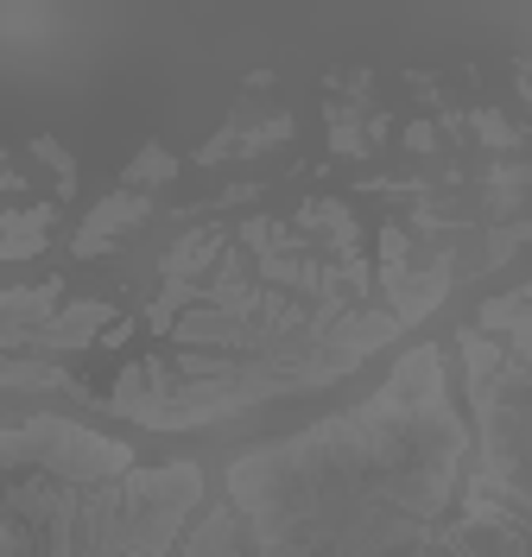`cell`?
Wrapping results in <instances>:
<instances>
[{
  "instance_id": "1",
  "label": "cell",
  "mask_w": 532,
  "mask_h": 557,
  "mask_svg": "<svg viewBox=\"0 0 532 557\" xmlns=\"http://www.w3.org/2000/svg\"><path fill=\"white\" fill-rule=\"evenodd\" d=\"M134 222H146V197L140 190H121V197H108L102 209H89V222H83V235H76V260H96V253H108V247L121 242V228H134Z\"/></svg>"
},
{
  "instance_id": "2",
  "label": "cell",
  "mask_w": 532,
  "mask_h": 557,
  "mask_svg": "<svg viewBox=\"0 0 532 557\" xmlns=\"http://www.w3.org/2000/svg\"><path fill=\"white\" fill-rule=\"evenodd\" d=\"M108 323V305H71L64 317H51V323H38V336L26 348H83L96 330Z\"/></svg>"
},
{
  "instance_id": "3",
  "label": "cell",
  "mask_w": 532,
  "mask_h": 557,
  "mask_svg": "<svg viewBox=\"0 0 532 557\" xmlns=\"http://www.w3.org/2000/svg\"><path fill=\"white\" fill-rule=\"evenodd\" d=\"M45 228H51V209H20V215H0V260H33L45 247Z\"/></svg>"
},
{
  "instance_id": "4",
  "label": "cell",
  "mask_w": 532,
  "mask_h": 557,
  "mask_svg": "<svg viewBox=\"0 0 532 557\" xmlns=\"http://www.w3.org/2000/svg\"><path fill=\"white\" fill-rule=\"evenodd\" d=\"M222 247H228V228H197V235H184V242L165 253V278H190V285H197V273L210 267Z\"/></svg>"
},
{
  "instance_id": "5",
  "label": "cell",
  "mask_w": 532,
  "mask_h": 557,
  "mask_svg": "<svg viewBox=\"0 0 532 557\" xmlns=\"http://www.w3.org/2000/svg\"><path fill=\"white\" fill-rule=\"evenodd\" d=\"M0 386H71V374L51 368V361H13V355H0Z\"/></svg>"
},
{
  "instance_id": "6",
  "label": "cell",
  "mask_w": 532,
  "mask_h": 557,
  "mask_svg": "<svg viewBox=\"0 0 532 557\" xmlns=\"http://www.w3.org/2000/svg\"><path fill=\"white\" fill-rule=\"evenodd\" d=\"M165 177H177V159L165 146H146L140 159L127 165V184H165Z\"/></svg>"
},
{
  "instance_id": "7",
  "label": "cell",
  "mask_w": 532,
  "mask_h": 557,
  "mask_svg": "<svg viewBox=\"0 0 532 557\" xmlns=\"http://www.w3.org/2000/svg\"><path fill=\"white\" fill-rule=\"evenodd\" d=\"M33 152H38V159H45V165H51L58 177H64L58 190H76V165H71V152H64L58 139H51V134H38V139H33Z\"/></svg>"
},
{
  "instance_id": "8",
  "label": "cell",
  "mask_w": 532,
  "mask_h": 557,
  "mask_svg": "<svg viewBox=\"0 0 532 557\" xmlns=\"http://www.w3.org/2000/svg\"><path fill=\"white\" fill-rule=\"evenodd\" d=\"M475 127H482V139H488V146H514V127H507V121H500V114H475Z\"/></svg>"
},
{
  "instance_id": "9",
  "label": "cell",
  "mask_w": 532,
  "mask_h": 557,
  "mask_svg": "<svg viewBox=\"0 0 532 557\" xmlns=\"http://www.w3.org/2000/svg\"><path fill=\"white\" fill-rule=\"evenodd\" d=\"M406 146H412V152H431V146H437V134H431V127H406Z\"/></svg>"
},
{
  "instance_id": "10",
  "label": "cell",
  "mask_w": 532,
  "mask_h": 557,
  "mask_svg": "<svg viewBox=\"0 0 532 557\" xmlns=\"http://www.w3.org/2000/svg\"><path fill=\"white\" fill-rule=\"evenodd\" d=\"M520 89H527V102H532V64H520Z\"/></svg>"
}]
</instances>
